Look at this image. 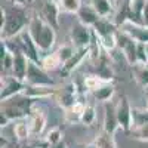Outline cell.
<instances>
[{
  "mask_svg": "<svg viewBox=\"0 0 148 148\" xmlns=\"http://www.w3.org/2000/svg\"><path fill=\"white\" fill-rule=\"evenodd\" d=\"M58 55H59V58H61V61H62V65L67 62V61L74 55V52H76V49H74L73 46H70V45H65V46H62L61 49H58Z\"/></svg>",
  "mask_w": 148,
  "mask_h": 148,
  "instance_id": "obj_31",
  "label": "cell"
},
{
  "mask_svg": "<svg viewBox=\"0 0 148 148\" xmlns=\"http://www.w3.org/2000/svg\"><path fill=\"white\" fill-rule=\"evenodd\" d=\"M49 148H67V145L64 144V141H61V142H58V144H55V145H51Z\"/></svg>",
  "mask_w": 148,
  "mask_h": 148,
  "instance_id": "obj_37",
  "label": "cell"
},
{
  "mask_svg": "<svg viewBox=\"0 0 148 148\" xmlns=\"http://www.w3.org/2000/svg\"><path fill=\"white\" fill-rule=\"evenodd\" d=\"M34 101L33 98H30L25 93H19L10 99L2 101V113L12 121V120H21V119H27L34 107Z\"/></svg>",
  "mask_w": 148,
  "mask_h": 148,
  "instance_id": "obj_2",
  "label": "cell"
},
{
  "mask_svg": "<svg viewBox=\"0 0 148 148\" xmlns=\"http://www.w3.org/2000/svg\"><path fill=\"white\" fill-rule=\"evenodd\" d=\"M95 70H96V76H99L101 79H104L107 82H111V79H113V70H111V67L107 62V59L102 55H101V58L96 59Z\"/></svg>",
  "mask_w": 148,
  "mask_h": 148,
  "instance_id": "obj_21",
  "label": "cell"
},
{
  "mask_svg": "<svg viewBox=\"0 0 148 148\" xmlns=\"http://www.w3.org/2000/svg\"><path fill=\"white\" fill-rule=\"evenodd\" d=\"M5 148H21V144L18 142V141H15V142H10L8 147H5Z\"/></svg>",
  "mask_w": 148,
  "mask_h": 148,
  "instance_id": "obj_38",
  "label": "cell"
},
{
  "mask_svg": "<svg viewBox=\"0 0 148 148\" xmlns=\"http://www.w3.org/2000/svg\"><path fill=\"white\" fill-rule=\"evenodd\" d=\"M28 64H30V59L22 53V51L15 52L14 53V70H12V76L22 80V82H25L27 71H28Z\"/></svg>",
  "mask_w": 148,
  "mask_h": 148,
  "instance_id": "obj_13",
  "label": "cell"
},
{
  "mask_svg": "<svg viewBox=\"0 0 148 148\" xmlns=\"http://www.w3.org/2000/svg\"><path fill=\"white\" fill-rule=\"evenodd\" d=\"M3 12H5V24L2 25V36L5 39H9V37L21 34L22 28L27 24L24 9L19 6H15V8H10Z\"/></svg>",
  "mask_w": 148,
  "mask_h": 148,
  "instance_id": "obj_3",
  "label": "cell"
},
{
  "mask_svg": "<svg viewBox=\"0 0 148 148\" xmlns=\"http://www.w3.org/2000/svg\"><path fill=\"white\" fill-rule=\"evenodd\" d=\"M132 138L138 139V141H148V125L132 129Z\"/></svg>",
  "mask_w": 148,
  "mask_h": 148,
  "instance_id": "obj_33",
  "label": "cell"
},
{
  "mask_svg": "<svg viewBox=\"0 0 148 148\" xmlns=\"http://www.w3.org/2000/svg\"><path fill=\"white\" fill-rule=\"evenodd\" d=\"M62 3V8L67 10V12H79V9L82 8L80 6V0H61Z\"/></svg>",
  "mask_w": 148,
  "mask_h": 148,
  "instance_id": "obj_34",
  "label": "cell"
},
{
  "mask_svg": "<svg viewBox=\"0 0 148 148\" xmlns=\"http://www.w3.org/2000/svg\"><path fill=\"white\" fill-rule=\"evenodd\" d=\"M45 141L47 142V145L51 147V145H55L58 142L62 141V132H61L59 127H53L47 132V135L45 136Z\"/></svg>",
  "mask_w": 148,
  "mask_h": 148,
  "instance_id": "obj_30",
  "label": "cell"
},
{
  "mask_svg": "<svg viewBox=\"0 0 148 148\" xmlns=\"http://www.w3.org/2000/svg\"><path fill=\"white\" fill-rule=\"evenodd\" d=\"M14 135H15V138H16L18 142L27 141L31 136V127H30V123H28V117L15 121V125H14Z\"/></svg>",
  "mask_w": 148,
  "mask_h": 148,
  "instance_id": "obj_17",
  "label": "cell"
},
{
  "mask_svg": "<svg viewBox=\"0 0 148 148\" xmlns=\"http://www.w3.org/2000/svg\"><path fill=\"white\" fill-rule=\"evenodd\" d=\"M144 24L148 27V6H145L144 9Z\"/></svg>",
  "mask_w": 148,
  "mask_h": 148,
  "instance_id": "obj_36",
  "label": "cell"
},
{
  "mask_svg": "<svg viewBox=\"0 0 148 148\" xmlns=\"http://www.w3.org/2000/svg\"><path fill=\"white\" fill-rule=\"evenodd\" d=\"M46 71H53V70H58V68H62V61H61L58 52H53L51 55H47L42 59V64H40Z\"/></svg>",
  "mask_w": 148,
  "mask_h": 148,
  "instance_id": "obj_23",
  "label": "cell"
},
{
  "mask_svg": "<svg viewBox=\"0 0 148 148\" xmlns=\"http://www.w3.org/2000/svg\"><path fill=\"white\" fill-rule=\"evenodd\" d=\"M144 125H148V108H133L132 110V129L141 127Z\"/></svg>",
  "mask_w": 148,
  "mask_h": 148,
  "instance_id": "obj_22",
  "label": "cell"
},
{
  "mask_svg": "<svg viewBox=\"0 0 148 148\" xmlns=\"http://www.w3.org/2000/svg\"><path fill=\"white\" fill-rule=\"evenodd\" d=\"M104 130L107 133L114 135L117 129H120L119 120H117V114H116V104H113V101H108L104 104Z\"/></svg>",
  "mask_w": 148,
  "mask_h": 148,
  "instance_id": "obj_12",
  "label": "cell"
},
{
  "mask_svg": "<svg viewBox=\"0 0 148 148\" xmlns=\"http://www.w3.org/2000/svg\"><path fill=\"white\" fill-rule=\"evenodd\" d=\"M135 71V79L141 86H148V64H135L133 65Z\"/></svg>",
  "mask_w": 148,
  "mask_h": 148,
  "instance_id": "obj_26",
  "label": "cell"
},
{
  "mask_svg": "<svg viewBox=\"0 0 148 148\" xmlns=\"http://www.w3.org/2000/svg\"><path fill=\"white\" fill-rule=\"evenodd\" d=\"M86 148H98V147H96V144L93 142V144H90V145H88V147H86Z\"/></svg>",
  "mask_w": 148,
  "mask_h": 148,
  "instance_id": "obj_39",
  "label": "cell"
},
{
  "mask_svg": "<svg viewBox=\"0 0 148 148\" xmlns=\"http://www.w3.org/2000/svg\"><path fill=\"white\" fill-rule=\"evenodd\" d=\"M95 144L98 148H117L116 139H114V135L107 133L105 130H102L99 135L96 136Z\"/></svg>",
  "mask_w": 148,
  "mask_h": 148,
  "instance_id": "obj_24",
  "label": "cell"
},
{
  "mask_svg": "<svg viewBox=\"0 0 148 148\" xmlns=\"http://www.w3.org/2000/svg\"><path fill=\"white\" fill-rule=\"evenodd\" d=\"M43 19L49 22L53 28L58 27V8L53 2H45L43 3Z\"/></svg>",
  "mask_w": 148,
  "mask_h": 148,
  "instance_id": "obj_19",
  "label": "cell"
},
{
  "mask_svg": "<svg viewBox=\"0 0 148 148\" xmlns=\"http://www.w3.org/2000/svg\"><path fill=\"white\" fill-rule=\"evenodd\" d=\"M34 108V107H33ZM28 123L31 127V135L33 136H37L40 135L46 126V116L43 111H31V114L28 116Z\"/></svg>",
  "mask_w": 148,
  "mask_h": 148,
  "instance_id": "obj_15",
  "label": "cell"
},
{
  "mask_svg": "<svg viewBox=\"0 0 148 148\" xmlns=\"http://www.w3.org/2000/svg\"><path fill=\"white\" fill-rule=\"evenodd\" d=\"M93 8L98 12L99 16H107L111 12V5L110 0H93Z\"/></svg>",
  "mask_w": 148,
  "mask_h": 148,
  "instance_id": "obj_29",
  "label": "cell"
},
{
  "mask_svg": "<svg viewBox=\"0 0 148 148\" xmlns=\"http://www.w3.org/2000/svg\"><path fill=\"white\" fill-rule=\"evenodd\" d=\"M136 46H138V42H135L127 33H125L123 30L117 31V47L123 52L125 58L127 59L129 64H132V67L135 64H138V61H136Z\"/></svg>",
  "mask_w": 148,
  "mask_h": 148,
  "instance_id": "obj_5",
  "label": "cell"
},
{
  "mask_svg": "<svg viewBox=\"0 0 148 148\" xmlns=\"http://www.w3.org/2000/svg\"><path fill=\"white\" fill-rule=\"evenodd\" d=\"M105 83H107V80L101 79L99 76H96V74H95V76H88V77L84 79V86L89 90H92V92L96 90V89H99L101 86L105 84Z\"/></svg>",
  "mask_w": 148,
  "mask_h": 148,
  "instance_id": "obj_27",
  "label": "cell"
},
{
  "mask_svg": "<svg viewBox=\"0 0 148 148\" xmlns=\"http://www.w3.org/2000/svg\"><path fill=\"white\" fill-rule=\"evenodd\" d=\"M93 39V31L88 28V25L79 22L74 24L71 28V40L76 47H89Z\"/></svg>",
  "mask_w": 148,
  "mask_h": 148,
  "instance_id": "obj_9",
  "label": "cell"
},
{
  "mask_svg": "<svg viewBox=\"0 0 148 148\" xmlns=\"http://www.w3.org/2000/svg\"><path fill=\"white\" fill-rule=\"evenodd\" d=\"M114 95V84L111 83V82H107L105 84H102L99 89H96L93 90V96H95V99L96 101H99V102H108L111 101V98H113Z\"/></svg>",
  "mask_w": 148,
  "mask_h": 148,
  "instance_id": "obj_20",
  "label": "cell"
},
{
  "mask_svg": "<svg viewBox=\"0 0 148 148\" xmlns=\"http://www.w3.org/2000/svg\"><path fill=\"white\" fill-rule=\"evenodd\" d=\"M25 82H22L14 76H8V77H2V93H0V99L6 101L10 99L19 93L24 92L25 89Z\"/></svg>",
  "mask_w": 148,
  "mask_h": 148,
  "instance_id": "obj_7",
  "label": "cell"
},
{
  "mask_svg": "<svg viewBox=\"0 0 148 148\" xmlns=\"http://www.w3.org/2000/svg\"><path fill=\"white\" fill-rule=\"evenodd\" d=\"M121 30L125 31V33H127L135 42L148 45V27L147 25L136 24V22H133V21H126L121 25Z\"/></svg>",
  "mask_w": 148,
  "mask_h": 148,
  "instance_id": "obj_10",
  "label": "cell"
},
{
  "mask_svg": "<svg viewBox=\"0 0 148 148\" xmlns=\"http://www.w3.org/2000/svg\"><path fill=\"white\" fill-rule=\"evenodd\" d=\"M28 33L31 39L37 45L39 51L42 52H49L51 47L55 43V28L49 22H46L43 18L36 16L31 19L28 25Z\"/></svg>",
  "mask_w": 148,
  "mask_h": 148,
  "instance_id": "obj_1",
  "label": "cell"
},
{
  "mask_svg": "<svg viewBox=\"0 0 148 148\" xmlns=\"http://www.w3.org/2000/svg\"><path fill=\"white\" fill-rule=\"evenodd\" d=\"M25 83L30 84V86H49V88H53L55 86V80L49 76L47 71L40 64L31 62V61L28 64Z\"/></svg>",
  "mask_w": 148,
  "mask_h": 148,
  "instance_id": "obj_4",
  "label": "cell"
},
{
  "mask_svg": "<svg viewBox=\"0 0 148 148\" xmlns=\"http://www.w3.org/2000/svg\"><path fill=\"white\" fill-rule=\"evenodd\" d=\"M136 61L138 64H148V52L145 43H138L136 46Z\"/></svg>",
  "mask_w": 148,
  "mask_h": 148,
  "instance_id": "obj_32",
  "label": "cell"
},
{
  "mask_svg": "<svg viewBox=\"0 0 148 148\" xmlns=\"http://www.w3.org/2000/svg\"><path fill=\"white\" fill-rule=\"evenodd\" d=\"M56 95H58V102H59L61 107L65 108V110L71 108L77 102V86H76V83L65 84L59 92H56Z\"/></svg>",
  "mask_w": 148,
  "mask_h": 148,
  "instance_id": "obj_11",
  "label": "cell"
},
{
  "mask_svg": "<svg viewBox=\"0 0 148 148\" xmlns=\"http://www.w3.org/2000/svg\"><path fill=\"white\" fill-rule=\"evenodd\" d=\"M18 43H19V47L22 53L25 55L31 62H36V64H42V59L39 56V47H37V45L34 43V40L31 39V36L27 31H22L21 34H18Z\"/></svg>",
  "mask_w": 148,
  "mask_h": 148,
  "instance_id": "obj_8",
  "label": "cell"
},
{
  "mask_svg": "<svg viewBox=\"0 0 148 148\" xmlns=\"http://www.w3.org/2000/svg\"><path fill=\"white\" fill-rule=\"evenodd\" d=\"M96 119V113H95V108L92 105H86L83 114H82V119H80V123L84 126H90L92 123L95 121Z\"/></svg>",
  "mask_w": 148,
  "mask_h": 148,
  "instance_id": "obj_28",
  "label": "cell"
},
{
  "mask_svg": "<svg viewBox=\"0 0 148 148\" xmlns=\"http://www.w3.org/2000/svg\"><path fill=\"white\" fill-rule=\"evenodd\" d=\"M93 33L98 39H101V37H105V36H111V34H116V25L114 24H111L110 21L104 19V18H99L95 25H93Z\"/></svg>",
  "mask_w": 148,
  "mask_h": 148,
  "instance_id": "obj_18",
  "label": "cell"
},
{
  "mask_svg": "<svg viewBox=\"0 0 148 148\" xmlns=\"http://www.w3.org/2000/svg\"><path fill=\"white\" fill-rule=\"evenodd\" d=\"M132 110L133 108L130 107L127 96L121 95L119 98V102L116 104V114H117L120 129L126 130V132L132 130Z\"/></svg>",
  "mask_w": 148,
  "mask_h": 148,
  "instance_id": "obj_6",
  "label": "cell"
},
{
  "mask_svg": "<svg viewBox=\"0 0 148 148\" xmlns=\"http://www.w3.org/2000/svg\"><path fill=\"white\" fill-rule=\"evenodd\" d=\"M77 16H79V21L84 25H95V24L99 21V15L98 12L95 10V8H90V6H82L77 12Z\"/></svg>",
  "mask_w": 148,
  "mask_h": 148,
  "instance_id": "obj_16",
  "label": "cell"
},
{
  "mask_svg": "<svg viewBox=\"0 0 148 148\" xmlns=\"http://www.w3.org/2000/svg\"><path fill=\"white\" fill-rule=\"evenodd\" d=\"M15 3H19V5H22V3H25V0H14Z\"/></svg>",
  "mask_w": 148,
  "mask_h": 148,
  "instance_id": "obj_40",
  "label": "cell"
},
{
  "mask_svg": "<svg viewBox=\"0 0 148 148\" xmlns=\"http://www.w3.org/2000/svg\"><path fill=\"white\" fill-rule=\"evenodd\" d=\"M86 105L80 101H77L76 104H74L71 108L65 110L67 113H65V119L70 121V123H74V121H80L82 119V114H83V111H84Z\"/></svg>",
  "mask_w": 148,
  "mask_h": 148,
  "instance_id": "obj_25",
  "label": "cell"
},
{
  "mask_svg": "<svg viewBox=\"0 0 148 148\" xmlns=\"http://www.w3.org/2000/svg\"><path fill=\"white\" fill-rule=\"evenodd\" d=\"M88 55H89V47H76V52H74V55L62 65V68H61V74L67 76V74L73 73L74 70H76V68L83 62V59L88 56Z\"/></svg>",
  "mask_w": 148,
  "mask_h": 148,
  "instance_id": "obj_14",
  "label": "cell"
},
{
  "mask_svg": "<svg viewBox=\"0 0 148 148\" xmlns=\"http://www.w3.org/2000/svg\"><path fill=\"white\" fill-rule=\"evenodd\" d=\"M9 121H10V120H9L3 113H0V127H2V129H3V127H6Z\"/></svg>",
  "mask_w": 148,
  "mask_h": 148,
  "instance_id": "obj_35",
  "label": "cell"
}]
</instances>
